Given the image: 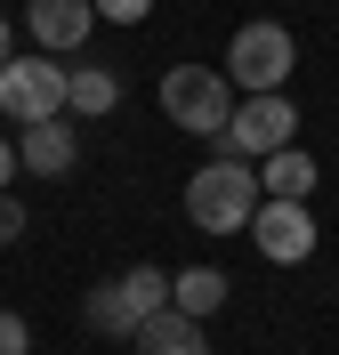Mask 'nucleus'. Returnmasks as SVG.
Wrapping results in <instances>:
<instances>
[{
  "mask_svg": "<svg viewBox=\"0 0 339 355\" xmlns=\"http://www.w3.org/2000/svg\"><path fill=\"white\" fill-rule=\"evenodd\" d=\"M259 170H250V162H202V170L186 178V218L202 226V234H234V226H243L250 234V218H259Z\"/></svg>",
  "mask_w": 339,
  "mask_h": 355,
  "instance_id": "nucleus-1",
  "label": "nucleus"
},
{
  "mask_svg": "<svg viewBox=\"0 0 339 355\" xmlns=\"http://www.w3.org/2000/svg\"><path fill=\"white\" fill-rule=\"evenodd\" d=\"M226 81L243 89V97H267V89H283L299 73V41H291V24H275V17H250L234 24V41H226Z\"/></svg>",
  "mask_w": 339,
  "mask_h": 355,
  "instance_id": "nucleus-2",
  "label": "nucleus"
},
{
  "mask_svg": "<svg viewBox=\"0 0 339 355\" xmlns=\"http://www.w3.org/2000/svg\"><path fill=\"white\" fill-rule=\"evenodd\" d=\"M162 121L186 137H218L234 121V81L218 65H170L162 73Z\"/></svg>",
  "mask_w": 339,
  "mask_h": 355,
  "instance_id": "nucleus-3",
  "label": "nucleus"
},
{
  "mask_svg": "<svg viewBox=\"0 0 339 355\" xmlns=\"http://www.w3.org/2000/svg\"><path fill=\"white\" fill-rule=\"evenodd\" d=\"M210 146H218L226 162H250V170H259L267 154L299 146V105L283 97V89H267V97H243V105H234V121H226Z\"/></svg>",
  "mask_w": 339,
  "mask_h": 355,
  "instance_id": "nucleus-4",
  "label": "nucleus"
},
{
  "mask_svg": "<svg viewBox=\"0 0 339 355\" xmlns=\"http://www.w3.org/2000/svg\"><path fill=\"white\" fill-rule=\"evenodd\" d=\"M162 307H170V275H162V266H130V275L97 283L81 315H89L105 339H137V323H154Z\"/></svg>",
  "mask_w": 339,
  "mask_h": 355,
  "instance_id": "nucleus-5",
  "label": "nucleus"
},
{
  "mask_svg": "<svg viewBox=\"0 0 339 355\" xmlns=\"http://www.w3.org/2000/svg\"><path fill=\"white\" fill-rule=\"evenodd\" d=\"M65 81L73 73L57 65V57H41V49H33V57H8V65H0V113L24 121V130H33V121H65Z\"/></svg>",
  "mask_w": 339,
  "mask_h": 355,
  "instance_id": "nucleus-6",
  "label": "nucleus"
},
{
  "mask_svg": "<svg viewBox=\"0 0 339 355\" xmlns=\"http://www.w3.org/2000/svg\"><path fill=\"white\" fill-rule=\"evenodd\" d=\"M17 24L33 33V49H41V57H73V49L97 33V8H89V0H24Z\"/></svg>",
  "mask_w": 339,
  "mask_h": 355,
  "instance_id": "nucleus-7",
  "label": "nucleus"
},
{
  "mask_svg": "<svg viewBox=\"0 0 339 355\" xmlns=\"http://www.w3.org/2000/svg\"><path fill=\"white\" fill-rule=\"evenodd\" d=\"M250 243H259V259L299 266L307 250H315V218H307V202H259V218H250Z\"/></svg>",
  "mask_w": 339,
  "mask_h": 355,
  "instance_id": "nucleus-8",
  "label": "nucleus"
},
{
  "mask_svg": "<svg viewBox=\"0 0 339 355\" xmlns=\"http://www.w3.org/2000/svg\"><path fill=\"white\" fill-rule=\"evenodd\" d=\"M73 162H81L73 121H33V130L17 137V170H24V178H65Z\"/></svg>",
  "mask_w": 339,
  "mask_h": 355,
  "instance_id": "nucleus-9",
  "label": "nucleus"
},
{
  "mask_svg": "<svg viewBox=\"0 0 339 355\" xmlns=\"http://www.w3.org/2000/svg\"><path fill=\"white\" fill-rule=\"evenodd\" d=\"M137 355H210V331L194 323V315H178V307H162L154 323H137V339H130Z\"/></svg>",
  "mask_w": 339,
  "mask_h": 355,
  "instance_id": "nucleus-10",
  "label": "nucleus"
},
{
  "mask_svg": "<svg viewBox=\"0 0 339 355\" xmlns=\"http://www.w3.org/2000/svg\"><path fill=\"white\" fill-rule=\"evenodd\" d=\"M226 291H234V275H218V266H178V275H170V307L194 315V323H210V315L226 307Z\"/></svg>",
  "mask_w": 339,
  "mask_h": 355,
  "instance_id": "nucleus-11",
  "label": "nucleus"
},
{
  "mask_svg": "<svg viewBox=\"0 0 339 355\" xmlns=\"http://www.w3.org/2000/svg\"><path fill=\"white\" fill-rule=\"evenodd\" d=\"M259 194H267V202H307V194H315V154H299V146L267 154V162H259Z\"/></svg>",
  "mask_w": 339,
  "mask_h": 355,
  "instance_id": "nucleus-12",
  "label": "nucleus"
},
{
  "mask_svg": "<svg viewBox=\"0 0 339 355\" xmlns=\"http://www.w3.org/2000/svg\"><path fill=\"white\" fill-rule=\"evenodd\" d=\"M113 105H121V81H113L105 65H81L65 81V113H89V121H97V113H113Z\"/></svg>",
  "mask_w": 339,
  "mask_h": 355,
  "instance_id": "nucleus-13",
  "label": "nucleus"
},
{
  "mask_svg": "<svg viewBox=\"0 0 339 355\" xmlns=\"http://www.w3.org/2000/svg\"><path fill=\"white\" fill-rule=\"evenodd\" d=\"M97 17L105 24H146V8H154V0H89Z\"/></svg>",
  "mask_w": 339,
  "mask_h": 355,
  "instance_id": "nucleus-14",
  "label": "nucleus"
},
{
  "mask_svg": "<svg viewBox=\"0 0 339 355\" xmlns=\"http://www.w3.org/2000/svg\"><path fill=\"white\" fill-rule=\"evenodd\" d=\"M0 355H33V331H24V315L0 307Z\"/></svg>",
  "mask_w": 339,
  "mask_h": 355,
  "instance_id": "nucleus-15",
  "label": "nucleus"
},
{
  "mask_svg": "<svg viewBox=\"0 0 339 355\" xmlns=\"http://www.w3.org/2000/svg\"><path fill=\"white\" fill-rule=\"evenodd\" d=\"M17 234H24V202L0 194V243H17Z\"/></svg>",
  "mask_w": 339,
  "mask_h": 355,
  "instance_id": "nucleus-16",
  "label": "nucleus"
},
{
  "mask_svg": "<svg viewBox=\"0 0 339 355\" xmlns=\"http://www.w3.org/2000/svg\"><path fill=\"white\" fill-rule=\"evenodd\" d=\"M8 186H17V146L0 137V194H8Z\"/></svg>",
  "mask_w": 339,
  "mask_h": 355,
  "instance_id": "nucleus-17",
  "label": "nucleus"
},
{
  "mask_svg": "<svg viewBox=\"0 0 339 355\" xmlns=\"http://www.w3.org/2000/svg\"><path fill=\"white\" fill-rule=\"evenodd\" d=\"M8 57H17V24L0 17V65H8Z\"/></svg>",
  "mask_w": 339,
  "mask_h": 355,
  "instance_id": "nucleus-18",
  "label": "nucleus"
}]
</instances>
